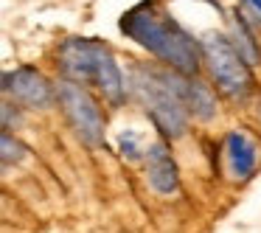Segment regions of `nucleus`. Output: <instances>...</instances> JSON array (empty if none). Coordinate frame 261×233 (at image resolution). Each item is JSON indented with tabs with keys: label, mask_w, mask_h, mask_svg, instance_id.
<instances>
[{
	"label": "nucleus",
	"mask_w": 261,
	"mask_h": 233,
	"mask_svg": "<svg viewBox=\"0 0 261 233\" xmlns=\"http://www.w3.org/2000/svg\"><path fill=\"white\" fill-rule=\"evenodd\" d=\"M98 48H101L98 37H68V40H62L57 45V54H54V65H57L59 76L93 87L98 68Z\"/></svg>",
	"instance_id": "obj_6"
},
{
	"label": "nucleus",
	"mask_w": 261,
	"mask_h": 233,
	"mask_svg": "<svg viewBox=\"0 0 261 233\" xmlns=\"http://www.w3.org/2000/svg\"><path fill=\"white\" fill-rule=\"evenodd\" d=\"M202 3H208V6H214V9H222V6H219V0H202Z\"/></svg>",
	"instance_id": "obj_15"
},
{
	"label": "nucleus",
	"mask_w": 261,
	"mask_h": 233,
	"mask_svg": "<svg viewBox=\"0 0 261 233\" xmlns=\"http://www.w3.org/2000/svg\"><path fill=\"white\" fill-rule=\"evenodd\" d=\"M118 31L135 45H141L149 57L180 73H205L199 37L177 23L160 0H141L126 9L118 20Z\"/></svg>",
	"instance_id": "obj_1"
},
{
	"label": "nucleus",
	"mask_w": 261,
	"mask_h": 233,
	"mask_svg": "<svg viewBox=\"0 0 261 233\" xmlns=\"http://www.w3.org/2000/svg\"><path fill=\"white\" fill-rule=\"evenodd\" d=\"M216 87L211 85L208 76L197 73V76H186L182 82V101L186 110L194 121L199 124H211V121L219 115V98H216Z\"/></svg>",
	"instance_id": "obj_9"
},
{
	"label": "nucleus",
	"mask_w": 261,
	"mask_h": 233,
	"mask_svg": "<svg viewBox=\"0 0 261 233\" xmlns=\"http://www.w3.org/2000/svg\"><path fill=\"white\" fill-rule=\"evenodd\" d=\"M188 73L169 68L163 62H132L126 68L129 98L146 113L149 124L166 141H180L188 132V115L182 101V82Z\"/></svg>",
	"instance_id": "obj_2"
},
{
	"label": "nucleus",
	"mask_w": 261,
	"mask_h": 233,
	"mask_svg": "<svg viewBox=\"0 0 261 233\" xmlns=\"http://www.w3.org/2000/svg\"><path fill=\"white\" fill-rule=\"evenodd\" d=\"M0 90H3V98H12L23 110L42 113V110L57 107V82L37 65L6 68L0 76Z\"/></svg>",
	"instance_id": "obj_5"
},
{
	"label": "nucleus",
	"mask_w": 261,
	"mask_h": 233,
	"mask_svg": "<svg viewBox=\"0 0 261 233\" xmlns=\"http://www.w3.org/2000/svg\"><path fill=\"white\" fill-rule=\"evenodd\" d=\"M242 3L247 6V12L253 14V17L258 20V23H261V0H242Z\"/></svg>",
	"instance_id": "obj_14"
},
{
	"label": "nucleus",
	"mask_w": 261,
	"mask_h": 233,
	"mask_svg": "<svg viewBox=\"0 0 261 233\" xmlns=\"http://www.w3.org/2000/svg\"><path fill=\"white\" fill-rule=\"evenodd\" d=\"M227 34H230L233 45L242 51V57L253 68H258L261 65V23L247 12L244 3L227 14Z\"/></svg>",
	"instance_id": "obj_8"
},
{
	"label": "nucleus",
	"mask_w": 261,
	"mask_h": 233,
	"mask_svg": "<svg viewBox=\"0 0 261 233\" xmlns=\"http://www.w3.org/2000/svg\"><path fill=\"white\" fill-rule=\"evenodd\" d=\"M0 160H3V169H12V166H20L25 160V154H29V146H25L23 141H20L17 135H12L9 130L0 132Z\"/></svg>",
	"instance_id": "obj_11"
},
{
	"label": "nucleus",
	"mask_w": 261,
	"mask_h": 233,
	"mask_svg": "<svg viewBox=\"0 0 261 233\" xmlns=\"http://www.w3.org/2000/svg\"><path fill=\"white\" fill-rule=\"evenodd\" d=\"M199 45H202L205 76L211 79V85L219 90V96L244 104L255 93V76L253 65L233 45L230 34L227 31H208L199 37Z\"/></svg>",
	"instance_id": "obj_3"
},
{
	"label": "nucleus",
	"mask_w": 261,
	"mask_h": 233,
	"mask_svg": "<svg viewBox=\"0 0 261 233\" xmlns=\"http://www.w3.org/2000/svg\"><path fill=\"white\" fill-rule=\"evenodd\" d=\"M225 160L227 171L236 180H250L258 169V143L242 130H230L225 135Z\"/></svg>",
	"instance_id": "obj_10"
},
{
	"label": "nucleus",
	"mask_w": 261,
	"mask_h": 233,
	"mask_svg": "<svg viewBox=\"0 0 261 233\" xmlns=\"http://www.w3.org/2000/svg\"><path fill=\"white\" fill-rule=\"evenodd\" d=\"M104 98L93 93V87L70 79H57V107L62 110L68 126L85 146H104L107 143V115L101 107Z\"/></svg>",
	"instance_id": "obj_4"
},
{
	"label": "nucleus",
	"mask_w": 261,
	"mask_h": 233,
	"mask_svg": "<svg viewBox=\"0 0 261 233\" xmlns=\"http://www.w3.org/2000/svg\"><path fill=\"white\" fill-rule=\"evenodd\" d=\"M0 113H3V130H20V124H23V107L20 104H14L12 98H3Z\"/></svg>",
	"instance_id": "obj_13"
},
{
	"label": "nucleus",
	"mask_w": 261,
	"mask_h": 233,
	"mask_svg": "<svg viewBox=\"0 0 261 233\" xmlns=\"http://www.w3.org/2000/svg\"><path fill=\"white\" fill-rule=\"evenodd\" d=\"M118 152H121V158H126V160H143V154H146V146H143V141H141V135H138L135 130H124L118 135Z\"/></svg>",
	"instance_id": "obj_12"
},
{
	"label": "nucleus",
	"mask_w": 261,
	"mask_h": 233,
	"mask_svg": "<svg viewBox=\"0 0 261 233\" xmlns=\"http://www.w3.org/2000/svg\"><path fill=\"white\" fill-rule=\"evenodd\" d=\"M143 166H146V183L152 186V191H158L160 197H174L180 191V169L166 138H158L146 146Z\"/></svg>",
	"instance_id": "obj_7"
}]
</instances>
